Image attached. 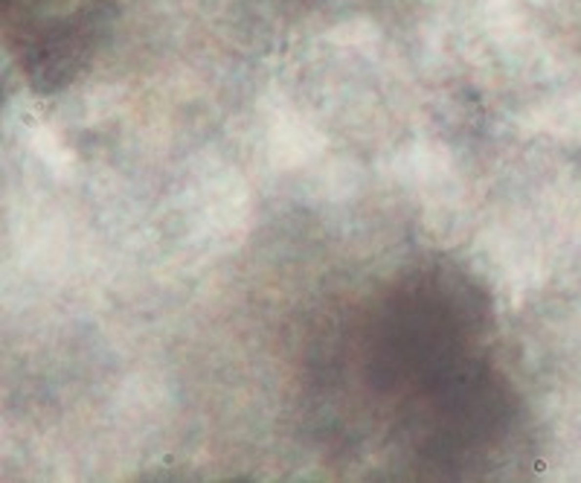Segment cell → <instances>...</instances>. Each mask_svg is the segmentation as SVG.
Returning <instances> with one entry per match:
<instances>
[{"label": "cell", "mask_w": 581, "mask_h": 483, "mask_svg": "<svg viewBox=\"0 0 581 483\" xmlns=\"http://www.w3.org/2000/svg\"><path fill=\"white\" fill-rule=\"evenodd\" d=\"M337 422L384 469L421 478L500 466L520 405L479 285L445 262L401 271L337 329Z\"/></svg>", "instance_id": "6da1fadb"}, {"label": "cell", "mask_w": 581, "mask_h": 483, "mask_svg": "<svg viewBox=\"0 0 581 483\" xmlns=\"http://www.w3.org/2000/svg\"><path fill=\"white\" fill-rule=\"evenodd\" d=\"M122 0H3V41L41 93L67 88L96 56Z\"/></svg>", "instance_id": "7a4b0ae2"}]
</instances>
